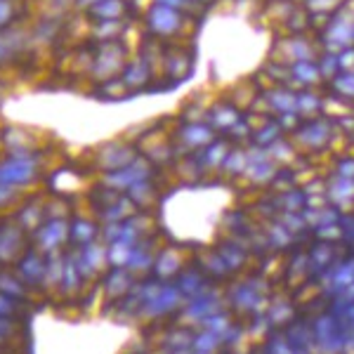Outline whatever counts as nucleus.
I'll return each mask as SVG.
<instances>
[{
    "label": "nucleus",
    "mask_w": 354,
    "mask_h": 354,
    "mask_svg": "<svg viewBox=\"0 0 354 354\" xmlns=\"http://www.w3.org/2000/svg\"><path fill=\"white\" fill-rule=\"evenodd\" d=\"M41 173V158L36 151H15L0 158V185L21 189Z\"/></svg>",
    "instance_id": "nucleus-1"
},
{
    "label": "nucleus",
    "mask_w": 354,
    "mask_h": 354,
    "mask_svg": "<svg viewBox=\"0 0 354 354\" xmlns=\"http://www.w3.org/2000/svg\"><path fill=\"white\" fill-rule=\"evenodd\" d=\"M31 43H33V33L28 26L15 24L10 28H0V68L17 64L26 55Z\"/></svg>",
    "instance_id": "nucleus-2"
},
{
    "label": "nucleus",
    "mask_w": 354,
    "mask_h": 354,
    "mask_svg": "<svg viewBox=\"0 0 354 354\" xmlns=\"http://www.w3.org/2000/svg\"><path fill=\"white\" fill-rule=\"evenodd\" d=\"M123 64H125V53L121 45L116 43H106L100 48V53H97L95 62H93V78L95 81H111V78H116V73L123 71Z\"/></svg>",
    "instance_id": "nucleus-3"
},
{
    "label": "nucleus",
    "mask_w": 354,
    "mask_h": 354,
    "mask_svg": "<svg viewBox=\"0 0 354 354\" xmlns=\"http://www.w3.org/2000/svg\"><path fill=\"white\" fill-rule=\"evenodd\" d=\"M26 253L24 245V227L17 220H5L0 225V262L10 265Z\"/></svg>",
    "instance_id": "nucleus-4"
},
{
    "label": "nucleus",
    "mask_w": 354,
    "mask_h": 354,
    "mask_svg": "<svg viewBox=\"0 0 354 354\" xmlns=\"http://www.w3.org/2000/svg\"><path fill=\"white\" fill-rule=\"evenodd\" d=\"M68 230H71V225L59 218L43 222V225L33 232L36 234V248L41 250V253H55V250L68 239Z\"/></svg>",
    "instance_id": "nucleus-5"
},
{
    "label": "nucleus",
    "mask_w": 354,
    "mask_h": 354,
    "mask_svg": "<svg viewBox=\"0 0 354 354\" xmlns=\"http://www.w3.org/2000/svg\"><path fill=\"white\" fill-rule=\"evenodd\" d=\"M45 267H48V255H43L41 250H26L19 260H17V277L28 286H38L45 281Z\"/></svg>",
    "instance_id": "nucleus-6"
},
{
    "label": "nucleus",
    "mask_w": 354,
    "mask_h": 354,
    "mask_svg": "<svg viewBox=\"0 0 354 354\" xmlns=\"http://www.w3.org/2000/svg\"><path fill=\"white\" fill-rule=\"evenodd\" d=\"M177 24H180V15L175 12V8L156 3L149 10V28L153 33H158V36H170L177 28Z\"/></svg>",
    "instance_id": "nucleus-7"
},
{
    "label": "nucleus",
    "mask_w": 354,
    "mask_h": 354,
    "mask_svg": "<svg viewBox=\"0 0 354 354\" xmlns=\"http://www.w3.org/2000/svg\"><path fill=\"white\" fill-rule=\"evenodd\" d=\"M43 213H45V208L41 201H28L19 208L15 220L24 227V232H36L38 227L43 225Z\"/></svg>",
    "instance_id": "nucleus-8"
},
{
    "label": "nucleus",
    "mask_w": 354,
    "mask_h": 354,
    "mask_svg": "<svg viewBox=\"0 0 354 354\" xmlns=\"http://www.w3.org/2000/svg\"><path fill=\"white\" fill-rule=\"evenodd\" d=\"M0 142L5 145V151H33V145L28 142V133L24 128H8L5 133H0Z\"/></svg>",
    "instance_id": "nucleus-9"
},
{
    "label": "nucleus",
    "mask_w": 354,
    "mask_h": 354,
    "mask_svg": "<svg viewBox=\"0 0 354 354\" xmlns=\"http://www.w3.org/2000/svg\"><path fill=\"white\" fill-rule=\"evenodd\" d=\"M123 12H125L123 0H100V3L90 8V15L95 17V21H116L121 19Z\"/></svg>",
    "instance_id": "nucleus-10"
},
{
    "label": "nucleus",
    "mask_w": 354,
    "mask_h": 354,
    "mask_svg": "<svg viewBox=\"0 0 354 354\" xmlns=\"http://www.w3.org/2000/svg\"><path fill=\"white\" fill-rule=\"evenodd\" d=\"M24 0H0V28H10L21 21Z\"/></svg>",
    "instance_id": "nucleus-11"
},
{
    "label": "nucleus",
    "mask_w": 354,
    "mask_h": 354,
    "mask_svg": "<svg viewBox=\"0 0 354 354\" xmlns=\"http://www.w3.org/2000/svg\"><path fill=\"white\" fill-rule=\"evenodd\" d=\"M147 81H149V71H147V66L142 64V62H130V64L125 66V71H123L125 88H140V85H145Z\"/></svg>",
    "instance_id": "nucleus-12"
},
{
    "label": "nucleus",
    "mask_w": 354,
    "mask_h": 354,
    "mask_svg": "<svg viewBox=\"0 0 354 354\" xmlns=\"http://www.w3.org/2000/svg\"><path fill=\"white\" fill-rule=\"evenodd\" d=\"M0 293L10 295V298H24V281L10 272H0Z\"/></svg>",
    "instance_id": "nucleus-13"
},
{
    "label": "nucleus",
    "mask_w": 354,
    "mask_h": 354,
    "mask_svg": "<svg viewBox=\"0 0 354 354\" xmlns=\"http://www.w3.org/2000/svg\"><path fill=\"white\" fill-rule=\"evenodd\" d=\"M62 274H64V260L59 258V253H48V267H45V283L48 286H55L59 283Z\"/></svg>",
    "instance_id": "nucleus-14"
},
{
    "label": "nucleus",
    "mask_w": 354,
    "mask_h": 354,
    "mask_svg": "<svg viewBox=\"0 0 354 354\" xmlns=\"http://www.w3.org/2000/svg\"><path fill=\"white\" fill-rule=\"evenodd\" d=\"M95 234V225L93 222H83V220H73L71 230H68V236L73 239L76 243H88Z\"/></svg>",
    "instance_id": "nucleus-15"
},
{
    "label": "nucleus",
    "mask_w": 354,
    "mask_h": 354,
    "mask_svg": "<svg viewBox=\"0 0 354 354\" xmlns=\"http://www.w3.org/2000/svg\"><path fill=\"white\" fill-rule=\"evenodd\" d=\"M12 312H15V298L0 293V319H8Z\"/></svg>",
    "instance_id": "nucleus-16"
},
{
    "label": "nucleus",
    "mask_w": 354,
    "mask_h": 354,
    "mask_svg": "<svg viewBox=\"0 0 354 354\" xmlns=\"http://www.w3.org/2000/svg\"><path fill=\"white\" fill-rule=\"evenodd\" d=\"M17 196H19V189H12V187H5V185H0V205H8V203H12Z\"/></svg>",
    "instance_id": "nucleus-17"
},
{
    "label": "nucleus",
    "mask_w": 354,
    "mask_h": 354,
    "mask_svg": "<svg viewBox=\"0 0 354 354\" xmlns=\"http://www.w3.org/2000/svg\"><path fill=\"white\" fill-rule=\"evenodd\" d=\"M10 333H12V324H10V319H0V340H5Z\"/></svg>",
    "instance_id": "nucleus-18"
},
{
    "label": "nucleus",
    "mask_w": 354,
    "mask_h": 354,
    "mask_svg": "<svg viewBox=\"0 0 354 354\" xmlns=\"http://www.w3.org/2000/svg\"><path fill=\"white\" fill-rule=\"evenodd\" d=\"M100 0H76V8H93V5H97Z\"/></svg>",
    "instance_id": "nucleus-19"
}]
</instances>
